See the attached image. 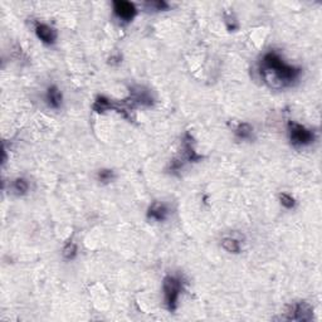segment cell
<instances>
[{"mask_svg": "<svg viewBox=\"0 0 322 322\" xmlns=\"http://www.w3.org/2000/svg\"><path fill=\"white\" fill-rule=\"evenodd\" d=\"M13 190L17 195H25L29 190V184H28L27 180L24 177H17V179L13 181Z\"/></svg>", "mask_w": 322, "mask_h": 322, "instance_id": "4fadbf2b", "label": "cell"}, {"mask_svg": "<svg viewBox=\"0 0 322 322\" xmlns=\"http://www.w3.org/2000/svg\"><path fill=\"white\" fill-rule=\"evenodd\" d=\"M286 313V318L290 321H311L313 317V308L310 303L302 301L291 305Z\"/></svg>", "mask_w": 322, "mask_h": 322, "instance_id": "277c9868", "label": "cell"}, {"mask_svg": "<svg viewBox=\"0 0 322 322\" xmlns=\"http://www.w3.org/2000/svg\"><path fill=\"white\" fill-rule=\"evenodd\" d=\"M169 208L162 202H154L148 209V218L150 220L165 221L169 216Z\"/></svg>", "mask_w": 322, "mask_h": 322, "instance_id": "52a82bcc", "label": "cell"}, {"mask_svg": "<svg viewBox=\"0 0 322 322\" xmlns=\"http://www.w3.org/2000/svg\"><path fill=\"white\" fill-rule=\"evenodd\" d=\"M259 73L264 83L273 89H282L292 86L301 76V68L286 63L280 53L270 51L262 57Z\"/></svg>", "mask_w": 322, "mask_h": 322, "instance_id": "6da1fadb", "label": "cell"}, {"mask_svg": "<svg viewBox=\"0 0 322 322\" xmlns=\"http://www.w3.org/2000/svg\"><path fill=\"white\" fill-rule=\"evenodd\" d=\"M113 13H115L118 20L123 23H130L137 14V9H136L133 3L125 2V0H116V2H113Z\"/></svg>", "mask_w": 322, "mask_h": 322, "instance_id": "5b68a950", "label": "cell"}, {"mask_svg": "<svg viewBox=\"0 0 322 322\" xmlns=\"http://www.w3.org/2000/svg\"><path fill=\"white\" fill-rule=\"evenodd\" d=\"M45 101H47L48 106L53 110H58L62 106V101H63V96L62 92L57 86L48 87L47 94H45Z\"/></svg>", "mask_w": 322, "mask_h": 322, "instance_id": "9c48e42d", "label": "cell"}, {"mask_svg": "<svg viewBox=\"0 0 322 322\" xmlns=\"http://www.w3.org/2000/svg\"><path fill=\"white\" fill-rule=\"evenodd\" d=\"M182 161L187 162H195L202 160L203 156L199 155V154L195 151L194 149V139L190 135L189 132H187L184 135V139H182V151L181 155L179 156Z\"/></svg>", "mask_w": 322, "mask_h": 322, "instance_id": "8992f818", "label": "cell"}, {"mask_svg": "<svg viewBox=\"0 0 322 322\" xmlns=\"http://www.w3.org/2000/svg\"><path fill=\"white\" fill-rule=\"evenodd\" d=\"M113 177H115V174L111 169H101L97 172V179L102 184H108V182L112 181Z\"/></svg>", "mask_w": 322, "mask_h": 322, "instance_id": "9a60e30c", "label": "cell"}, {"mask_svg": "<svg viewBox=\"0 0 322 322\" xmlns=\"http://www.w3.org/2000/svg\"><path fill=\"white\" fill-rule=\"evenodd\" d=\"M288 137L295 148H306V146L313 144L316 135L311 128H307L306 126L295 122V121H290L288 122Z\"/></svg>", "mask_w": 322, "mask_h": 322, "instance_id": "7a4b0ae2", "label": "cell"}, {"mask_svg": "<svg viewBox=\"0 0 322 322\" xmlns=\"http://www.w3.org/2000/svg\"><path fill=\"white\" fill-rule=\"evenodd\" d=\"M62 254H63V257L67 259V261H72V259L76 258L77 256L76 243H73V242H68V243L64 246L63 251H62Z\"/></svg>", "mask_w": 322, "mask_h": 322, "instance_id": "5bb4252c", "label": "cell"}, {"mask_svg": "<svg viewBox=\"0 0 322 322\" xmlns=\"http://www.w3.org/2000/svg\"><path fill=\"white\" fill-rule=\"evenodd\" d=\"M162 290H164L165 303H166L167 310L175 311L182 290V283L180 278L175 277V275H166L162 281Z\"/></svg>", "mask_w": 322, "mask_h": 322, "instance_id": "3957f363", "label": "cell"}, {"mask_svg": "<svg viewBox=\"0 0 322 322\" xmlns=\"http://www.w3.org/2000/svg\"><path fill=\"white\" fill-rule=\"evenodd\" d=\"M280 202L287 209H293L296 207V199L291 194H287V193H281Z\"/></svg>", "mask_w": 322, "mask_h": 322, "instance_id": "e0dca14e", "label": "cell"}, {"mask_svg": "<svg viewBox=\"0 0 322 322\" xmlns=\"http://www.w3.org/2000/svg\"><path fill=\"white\" fill-rule=\"evenodd\" d=\"M113 107V101L112 100L107 99L105 96H99L95 100L94 105H92V110L97 113H104L106 111L112 110Z\"/></svg>", "mask_w": 322, "mask_h": 322, "instance_id": "8fae6325", "label": "cell"}, {"mask_svg": "<svg viewBox=\"0 0 322 322\" xmlns=\"http://www.w3.org/2000/svg\"><path fill=\"white\" fill-rule=\"evenodd\" d=\"M221 247H223L224 251L232 254H238L242 248L241 242L237 238H233V237H225V238L221 239Z\"/></svg>", "mask_w": 322, "mask_h": 322, "instance_id": "7c38bea8", "label": "cell"}, {"mask_svg": "<svg viewBox=\"0 0 322 322\" xmlns=\"http://www.w3.org/2000/svg\"><path fill=\"white\" fill-rule=\"evenodd\" d=\"M234 133L239 140H251L253 137V126L248 122H242L237 126Z\"/></svg>", "mask_w": 322, "mask_h": 322, "instance_id": "30bf717a", "label": "cell"}, {"mask_svg": "<svg viewBox=\"0 0 322 322\" xmlns=\"http://www.w3.org/2000/svg\"><path fill=\"white\" fill-rule=\"evenodd\" d=\"M148 10H155V12H162V10L169 9V4L164 0H156V2H148L145 4Z\"/></svg>", "mask_w": 322, "mask_h": 322, "instance_id": "2e32d148", "label": "cell"}, {"mask_svg": "<svg viewBox=\"0 0 322 322\" xmlns=\"http://www.w3.org/2000/svg\"><path fill=\"white\" fill-rule=\"evenodd\" d=\"M35 34L45 44H53L57 40V30L48 24L39 23L35 27Z\"/></svg>", "mask_w": 322, "mask_h": 322, "instance_id": "ba28073f", "label": "cell"}]
</instances>
